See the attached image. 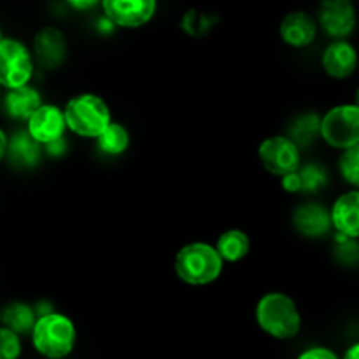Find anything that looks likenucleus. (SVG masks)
Returning a JSON list of instances; mask_svg holds the SVG:
<instances>
[{"label": "nucleus", "instance_id": "obj_1", "mask_svg": "<svg viewBox=\"0 0 359 359\" xmlns=\"http://www.w3.org/2000/svg\"><path fill=\"white\" fill-rule=\"evenodd\" d=\"M258 326L277 340H287L298 335L302 318L293 298L284 293H269L256 305Z\"/></svg>", "mask_w": 359, "mask_h": 359}, {"label": "nucleus", "instance_id": "obj_2", "mask_svg": "<svg viewBox=\"0 0 359 359\" xmlns=\"http://www.w3.org/2000/svg\"><path fill=\"white\" fill-rule=\"evenodd\" d=\"M174 269L182 283L189 286H207L219 279L223 272V259L212 245L193 242L179 249Z\"/></svg>", "mask_w": 359, "mask_h": 359}, {"label": "nucleus", "instance_id": "obj_3", "mask_svg": "<svg viewBox=\"0 0 359 359\" xmlns=\"http://www.w3.org/2000/svg\"><path fill=\"white\" fill-rule=\"evenodd\" d=\"M32 344L35 351L48 359H63L76 346V326L67 316L48 312L35 319L32 328Z\"/></svg>", "mask_w": 359, "mask_h": 359}, {"label": "nucleus", "instance_id": "obj_4", "mask_svg": "<svg viewBox=\"0 0 359 359\" xmlns=\"http://www.w3.org/2000/svg\"><path fill=\"white\" fill-rule=\"evenodd\" d=\"M63 118L67 128L86 139H97L111 125L109 105L93 93H81L70 98L63 111Z\"/></svg>", "mask_w": 359, "mask_h": 359}, {"label": "nucleus", "instance_id": "obj_5", "mask_svg": "<svg viewBox=\"0 0 359 359\" xmlns=\"http://www.w3.org/2000/svg\"><path fill=\"white\" fill-rule=\"evenodd\" d=\"M319 133L335 149L359 146V107L356 104L337 105L319 121Z\"/></svg>", "mask_w": 359, "mask_h": 359}, {"label": "nucleus", "instance_id": "obj_6", "mask_svg": "<svg viewBox=\"0 0 359 359\" xmlns=\"http://www.w3.org/2000/svg\"><path fill=\"white\" fill-rule=\"evenodd\" d=\"M34 74V56L23 42L4 39L0 42V86L7 90L27 86Z\"/></svg>", "mask_w": 359, "mask_h": 359}, {"label": "nucleus", "instance_id": "obj_7", "mask_svg": "<svg viewBox=\"0 0 359 359\" xmlns=\"http://www.w3.org/2000/svg\"><path fill=\"white\" fill-rule=\"evenodd\" d=\"M258 153L265 170L279 177L300 168V147L290 137H269L262 142Z\"/></svg>", "mask_w": 359, "mask_h": 359}, {"label": "nucleus", "instance_id": "obj_8", "mask_svg": "<svg viewBox=\"0 0 359 359\" xmlns=\"http://www.w3.org/2000/svg\"><path fill=\"white\" fill-rule=\"evenodd\" d=\"M109 23L121 28H139L153 20L158 0H100Z\"/></svg>", "mask_w": 359, "mask_h": 359}, {"label": "nucleus", "instance_id": "obj_9", "mask_svg": "<svg viewBox=\"0 0 359 359\" xmlns=\"http://www.w3.org/2000/svg\"><path fill=\"white\" fill-rule=\"evenodd\" d=\"M27 133L39 144V146H48L63 139L65 133V118L63 111L56 105L42 104L28 119Z\"/></svg>", "mask_w": 359, "mask_h": 359}, {"label": "nucleus", "instance_id": "obj_10", "mask_svg": "<svg viewBox=\"0 0 359 359\" xmlns=\"http://www.w3.org/2000/svg\"><path fill=\"white\" fill-rule=\"evenodd\" d=\"M319 23L332 37L346 39L356 27V13L351 0H323L319 7Z\"/></svg>", "mask_w": 359, "mask_h": 359}, {"label": "nucleus", "instance_id": "obj_11", "mask_svg": "<svg viewBox=\"0 0 359 359\" xmlns=\"http://www.w3.org/2000/svg\"><path fill=\"white\" fill-rule=\"evenodd\" d=\"M34 55L44 69H56L67 58V39L56 27H44L34 39Z\"/></svg>", "mask_w": 359, "mask_h": 359}, {"label": "nucleus", "instance_id": "obj_12", "mask_svg": "<svg viewBox=\"0 0 359 359\" xmlns=\"http://www.w3.org/2000/svg\"><path fill=\"white\" fill-rule=\"evenodd\" d=\"M318 34V23L304 11H294L284 16L280 23V37L291 48H307Z\"/></svg>", "mask_w": 359, "mask_h": 359}, {"label": "nucleus", "instance_id": "obj_13", "mask_svg": "<svg viewBox=\"0 0 359 359\" xmlns=\"http://www.w3.org/2000/svg\"><path fill=\"white\" fill-rule=\"evenodd\" d=\"M330 217H332V226L342 237L356 241L359 237V193L356 189L337 200Z\"/></svg>", "mask_w": 359, "mask_h": 359}, {"label": "nucleus", "instance_id": "obj_14", "mask_svg": "<svg viewBox=\"0 0 359 359\" xmlns=\"http://www.w3.org/2000/svg\"><path fill=\"white\" fill-rule=\"evenodd\" d=\"M358 55L353 44L347 41H335L325 49L323 69L335 79H346L356 70Z\"/></svg>", "mask_w": 359, "mask_h": 359}, {"label": "nucleus", "instance_id": "obj_15", "mask_svg": "<svg viewBox=\"0 0 359 359\" xmlns=\"http://www.w3.org/2000/svg\"><path fill=\"white\" fill-rule=\"evenodd\" d=\"M293 224L298 233L305 237H323L332 228V217L330 212L319 203H305L298 207L293 216Z\"/></svg>", "mask_w": 359, "mask_h": 359}, {"label": "nucleus", "instance_id": "obj_16", "mask_svg": "<svg viewBox=\"0 0 359 359\" xmlns=\"http://www.w3.org/2000/svg\"><path fill=\"white\" fill-rule=\"evenodd\" d=\"M42 105L41 95L35 88L21 86L7 91L4 98V109L7 114L18 121H28L30 116Z\"/></svg>", "mask_w": 359, "mask_h": 359}, {"label": "nucleus", "instance_id": "obj_17", "mask_svg": "<svg viewBox=\"0 0 359 359\" xmlns=\"http://www.w3.org/2000/svg\"><path fill=\"white\" fill-rule=\"evenodd\" d=\"M214 249L217 251L219 258L223 259V263H237L249 255L251 241H249L248 233H244V231L228 230L219 235L217 244Z\"/></svg>", "mask_w": 359, "mask_h": 359}, {"label": "nucleus", "instance_id": "obj_18", "mask_svg": "<svg viewBox=\"0 0 359 359\" xmlns=\"http://www.w3.org/2000/svg\"><path fill=\"white\" fill-rule=\"evenodd\" d=\"M7 153L13 163L20 167H34L41 156V146L27 132H21L7 140Z\"/></svg>", "mask_w": 359, "mask_h": 359}, {"label": "nucleus", "instance_id": "obj_19", "mask_svg": "<svg viewBox=\"0 0 359 359\" xmlns=\"http://www.w3.org/2000/svg\"><path fill=\"white\" fill-rule=\"evenodd\" d=\"M0 319H2L4 328L11 330V332H14L16 335L32 332V328H34L35 325L34 311L25 304L7 305V307L4 309Z\"/></svg>", "mask_w": 359, "mask_h": 359}, {"label": "nucleus", "instance_id": "obj_20", "mask_svg": "<svg viewBox=\"0 0 359 359\" xmlns=\"http://www.w3.org/2000/svg\"><path fill=\"white\" fill-rule=\"evenodd\" d=\"M98 149L105 154H112V156H118V154L125 153L128 149L130 144V135L128 130L125 128L119 123H112L97 137Z\"/></svg>", "mask_w": 359, "mask_h": 359}, {"label": "nucleus", "instance_id": "obj_21", "mask_svg": "<svg viewBox=\"0 0 359 359\" xmlns=\"http://www.w3.org/2000/svg\"><path fill=\"white\" fill-rule=\"evenodd\" d=\"M319 121H321V119L314 114L304 116V118H300L294 123L290 139L293 140L298 147L307 146V144H311L312 140L316 139V135L319 133Z\"/></svg>", "mask_w": 359, "mask_h": 359}, {"label": "nucleus", "instance_id": "obj_22", "mask_svg": "<svg viewBox=\"0 0 359 359\" xmlns=\"http://www.w3.org/2000/svg\"><path fill=\"white\" fill-rule=\"evenodd\" d=\"M340 174L354 188L359 184V146L349 147L340 156Z\"/></svg>", "mask_w": 359, "mask_h": 359}, {"label": "nucleus", "instance_id": "obj_23", "mask_svg": "<svg viewBox=\"0 0 359 359\" xmlns=\"http://www.w3.org/2000/svg\"><path fill=\"white\" fill-rule=\"evenodd\" d=\"M298 175H300L302 191H316L321 186L326 184V174L323 168L316 167V165H307L304 168H298Z\"/></svg>", "mask_w": 359, "mask_h": 359}, {"label": "nucleus", "instance_id": "obj_24", "mask_svg": "<svg viewBox=\"0 0 359 359\" xmlns=\"http://www.w3.org/2000/svg\"><path fill=\"white\" fill-rule=\"evenodd\" d=\"M21 356V340L11 330L0 326V359H18Z\"/></svg>", "mask_w": 359, "mask_h": 359}, {"label": "nucleus", "instance_id": "obj_25", "mask_svg": "<svg viewBox=\"0 0 359 359\" xmlns=\"http://www.w3.org/2000/svg\"><path fill=\"white\" fill-rule=\"evenodd\" d=\"M298 359H339V356L326 347H312V349L302 353Z\"/></svg>", "mask_w": 359, "mask_h": 359}, {"label": "nucleus", "instance_id": "obj_26", "mask_svg": "<svg viewBox=\"0 0 359 359\" xmlns=\"http://www.w3.org/2000/svg\"><path fill=\"white\" fill-rule=\"evenodd\" d=\"M283 188L290 193L302 191V182H300V175H298V172H291V174L284 175Z\"/></svg>", "mask_w": 359, "mask_h": 359}, {"label": "nucleus", "instance_id": "obj_27", "mask_svg": "<svg viewBox=\"0 0 359 359\" xmlns=\"http://www.w3.org/2000/svg\"><path fill=\"white\" fill-rule=\"evenodd\" d=\"M65 2L76 11H90L93 9L95 6H98L100 0H65Z\"/></svg>", "mask_w": 359, "mask_h": 359}, {"label": "nucleus", "instance_id": "obj_28", "mask_svg": "<svg viewBox=\"0 0 359 359\" xmlns=\"http://www.w3.org/2000/svg\"><path fill=\"white\" fill-rule=\"evenodd\" d=\"M7 135L6 133H4V130L0 128V161L4 160V156H6L7 154Z\"/></svg>", "mask_w": 359, "mask_h": 359}, {"label": "nucleus", "instance_id": "obj_29", "mask_svg": "<svg viewBox=\"0 0 359 359\" xmlns=\"http://www.w3.org/2000/svg\"><path fill=\"white\" fill-rule=\"evenodd\" d=\"M342 359H359V346H358V344H354L351 349H347Z\"/></svg>", "mask_w": 359, "mask_h": 359}, {"label": "nucleus", "instance_id": "obj_30", "mask_svg": "<svg viewBox=\"0 0 359 359\" xmlns=\"http://www.w3.org/2000/svg\"><path fill=\"white\" fill-rule=\"evenodd\" d=\"M4 41V35H2V28H0V42Z\"/></svg>", "mask_w": 359, "mask_h": 359}]
</instances>
